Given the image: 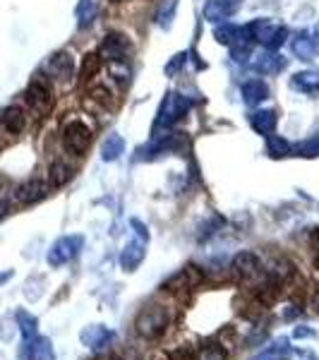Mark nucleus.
Listing matches in <instances>:
<instances>
[{
	"label": "nucleus",
	"instance_id": "obj_1",
	"mask_svg": "<svg viewBox=\"0 0 319 360\" xmlns=\"http://www.w3.org/2000/svg\"><path fill=\"white\" fill-rule=\"evenodd\" d=\"M168 324H171V315L164 305H149L139 312L135 327L139 336H147V339H159L161 334H166Z\"/></svg>",
	"mask_w": 319,
	"mask_h": 360
},
{
	"label": "nucleus",
	"instance_id": "obj_2",
	"mask_svg": "<svg viewBox=\"0 0 319 360\" xmlns=\"http://www.w3.org/2000/svg\"><path fill=\"white\" fill-rule=\"evenodd\" d=\"M25 96H27V103L32 106V111L39 115H46L53 108V86H51L48 79L41 77V75H37V77L29 82Z\"/></svg>",
	"mask_w": 319,
	"mask_h": 360
},
{
	"label": "nucleus",
	"instance_id": "obj_3",
	"mask_svg": "<svg viewBox=\"0 0 319 360\" xmlns=\"http://www.w3.org/2000/svg\"><path fill=\"white\" fill-rule=\"evenodd\" d=\"M63 144H65L67 152L82 156L91 144L89 127H86L82 120H72V123H67L65 130H63Z\"/></svg>",
	"mask_w": 319,
	"mask_h": 360
},
{
	"label": "nucleus",
	"instance_id": "obj_4",
	"mask_svg": "<svg viewBox=\"0 0 319 360\" xmlns=\"http://www.w3.org/2000/svg\"><path fill=\"white\" fill-rule=\"evenodd\" d=\"M127 49H130V44H127L123 34H108L101 44V56L106 60H111L113 65H118V63H123L127 58Z\"/></svg>",
	"mask_w": 319,
	"mask_h": 360
},
{
	"label": "nucleus",
	"instance_id": "obj_5",
	"mask_svg": "<svg viewBox=\"0 0 319 360\" xmlns=\"http://www.w3.org/2000/svg\"><path fill=\"white\" fill-rule=\"evenodd\" d=\"M46 195H48V185L37 178L27 180V183H22L20 188L15 190V200L20 202V205H34V202L44 200Z\"/></svg>",
	"mask_w": 319,
	"mask_h": 360
},
{
	"label": "nucleus",
	"instance_id": "obj_6",
	"mask_svg": "<svg viewBox=\"0 0 319 360\" xmlns=\"http://www.w3.org/2000/svg\"><path fill=\"white\" fill-rule=\"evenodd\" d=\"M0 123H3V127L10 132V135H20V132L27 127V115L20 106H8L3 113H0Z\"/></svg>",
	"mask_w": 319,
	"mask_h": 360
},
{
	"label": "nucleus",
	"instance_id": "obj_7",
	"mask_svg": "<svg viewBox=\"0 0 319 360\" xmlns=\"http://www.w3.org/2000/svg\"><path fill=\"white\" fill-rule=\"evenodd\" d=\"M72 68H74V60L70 53H56V56H51V60H48V72L53 75L56 79H63V82L72 75Z\"/></svg>",
	"mask_w": 319,
	"mask_h": 360
},
{
	"label": "nucleus",
	"instance_id": "obj_8",
	"mask_svg": "<svg viewBox=\"0 0 319 360\" xmlns=\"http://www.w3.org/2000/svg\"><path fill=\"white\" fill-rule=\"evenodd\" d=\"M233 271L235 274H240L242 278H252V276H257L259 271V259H257V255H252V252H242V255H237L235 257V262H233Z\"/></svg>",
	"mask_w": 319,
	"mask_h": 360
},
{
	"label": "nucleus",
	"instance_id": "obj_9",
	"mask_svg": "<svg viewBox=\"0 0 319 360\" xmlns=\"http://www.w3.org/2000/svg\"><path fill=\"white\" fill-rule=\"evenodd\" d=\"M70 178H72V166L65 164V161H56V164L48 168V180H51V185H56V188L65 185Z\"/></svg>",
	"mask_w": 319,
	"mask_h": 360
},
{
	"label": "nucleus",
	"instance_id": "obj_10",
	"mask_svg": "<svg viewBox=\"0 0 319 360\" xmlns=\"http://www.w3.org/2000/svg\"><path fill=\"white\" fill-rule=\"evenodd\" d=\"M242 94H245L247 103H257V101H262V98H266L269 89H266V84H262V79H254V82H247L242 86Z\"/></svg>",
	"mask_w": 319,
	"mask_h": 360
},
{
	"label": "nucleus",
	"instance_id": "obj_11",
	"mask_svg": "<svg viewBox=\"0 0 319 360\" xmlns=\"http://www.w3.org/2000/svg\"><path fill=\"white\" fill-rule=\"evenodd\" d=\"M274 125H276V113L274 111H262V113L252 115V127L257 132H262V135L274 130Z\"/></svg>",
	"mask_w": 319,
	"mask_h": 360
},
{
	"label": "nucleus",
	"instance_id": "obj_12",
	"mask_svg": "<svg viewBox=\"0 0 319 360\" xmlns=\"http://www.w3.org/2000/svg\"><path fill=\"white\" fill-rule=\"evenodd\" d=\"M293 86L305 94H315L319 89V75H312V72H305V75H295L293 79Z\"/></svg>",
	"mask_w": 319,
	"mask_h": 360
},
{
	"label": "nucleus",
	"instance_id": "obj_13",
	"mask_svg": "<svg viewBox=\"0 0 319 360\" xmlns=\"http://www.w3.org/2000/svg\"><path fill=\"white\" fill-rule=\"evenodd\" d=\"M195 360H226V348L221 344H207L195 351Z\"/></svg>",
	"mask_w": 319,
	"mask_h": 360
},
{
	"label": "nucleus",
	"instance_id": "obj_14",
	"mask_svg": "<svg viewBox=\"0 0 319 360\" xmlns=\"http://www.w3.org/2000/svg\"><path fill=\"white\" fill-rule=\"evenodd\" d=\"M98 68H101V58H98L96 53H86L84 63H82V77L91 79L98 72Z\"/></svg>",
	"mask_w": 319,
	"mask_h": 360
},
{
	"label": "nucleus",
	"instance_id": "obj_15",
	"mask_svg": "<svg viewBox=\"0 0 319 360\" xmlns=\"http://www.w3.org/2000/svg\"><path fill=\"white\" fill-rule=\"evenodd\" d=\"M183 274H185V278H188V283H190V286H200V283L204 281V271H202L200 266H195V264L185 266V269H183Z\"/></svg>",
	"mask_w": 319,
	"mask_h": 360
},
{
	"label": "nucleus",
	"instance_id": "obj_16",
	"mask_svg": "<svg viewBox=\"0 0 319 360\" xmlns=\"http://www.w3.org/2000/svg\"><path fill=\"white\" fill-rule=\"evenodd\" d=\"M204 15L211 22H219V20H223V17H226V8H223L221 3H209L207 8H204Z\"/></svg>",
	"mask_w": 319,
	"mask_h": 360
},
{
	"label": "nucleus",
	"instance_id": "obj_17",
	"mask_svg": "<svg viewBox=\"0 0 319 360\" xmlns=\"http://www.w3.org/2000/svg\"><path fill=\"white\" fill-rule=\"evenodd\" d=\"M171 360H195V351H185V348H178V351L171 353Z\"/></svg>",
	"mask_w": 319,
	"mask_h": 360
},
{
	"label": "nucleus",
	"instance_id": "obj_18",
	"mask_svg": "<svg viewBox=\"0 0 319 360\" xmlns=\"http://www.w3.org/2000/svg\"><path fill=\"white\" fill-rule=\"evenodd\" d=\"M149 360H171V353H154V356H149Z\"/></svg>",
	"mask_w": 319,
	"mask_h": 360
},
{
	"label": "nucleus",
	"instance_id": "obj_19",
	"mask_svg": "<svg viewBox=\"0 0 319 360\" xmlns=\"http://www.w3.org/2000/svg\"><path fill=\"white\" fill-rule=\"evenodd\" d=\"M5 214H8V202H5V200H0V219H3Z\"/></svg>",
	"mask_w": 319,
	"mask_h": 360
},
{
	"label": "nucleus",
	"instance_id": "obj_20",
	"mask_svg": "<svg viewBox=\"0 0 319 360\" xmlns=\"http://www.w3.org/2000/svg\"><path fill=\"white\" fill-rule=\"evenodd\" d=\"M96 360H120V358H115L113 353H108V356H98Z\"/></svg>",
	"mask_w": 319,
	"mask_h": 360
},
{
	"label": "nucleus",
	"instance_id": "obj_21",
	"mask_svg": "<svg viewBox=\"0 0 319 360\" xmlns=\"http://www.w3.org/2000/svg\"><path fill=\"white\" fill-rule=\"evenodd\" d=\"M312 243H315V248H319V231H317L315 236H312Z\"/></svg>",
	"mask_w": 319,
	"mask_h": 360
},
{
	"label": "nucleus",
	"instance_id": "obj_22",
	"mask_svg": "<svg viewBox=\"0 0 319 360\" xmlns=\"http://www.w3.org/2000/svg\"><path fill=\"white\" fill-rule=\"evenodd\" d=\"M315 310H317V312H319V293H317V295H315Z\"/></svg>",
	"mask_w": 319,
	"mask_h": 360
},
{
	"label": "nucleus",
	"instance_id": "obj_23",
	"mask_svg": "<svg viewBox=\"0 0 319 360\" xmlns=\"http://www.w3.org/2000/svg\"><path fill=\"white\" fill-rule=\"evenodd\" d=\"M315 46H319V27H317V39H315Z\"/></svg>",
	"mask_w": 319,
	"mask_h": 360
}]
</instances>
